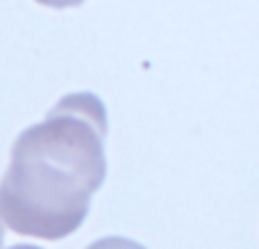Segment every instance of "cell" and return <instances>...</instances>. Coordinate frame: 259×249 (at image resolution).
<instances>
[{
	"mask_svg": "<svg viewBox=\"0 0 259 249\" xmlns=\"http://www.w3.org/2000/svg\"><path fill=\"white\" fill-rule=\"evenodd\" d=\"M0 246H3V226H0Z\"/></svg>",
	"mask_w": 259,
	"mask_h": 249,
	"instance_id": "cell-5",
	"label": "cell"
},
{
	"mask_svg": "<svg viewBox=\"0 0 259 249\" xmlns=\"http://www.w3.org/2000/svg\"><path fill=\"white\" fill-rule=\"evenodd\" d=\"M13 249H38V246H28V244H18V246H13Z\"/></svg>",
	"mask_w": 259,
	"mask_h": 249,
	"instance_id": "cell-4",
	"label": "cell"
},
{
	"mask_svg": "<svg viewBox=\"0 0 259 249\" xmlns=\"http://www.w3.org/2000/svg\"><path fill=\"white\" fill-rule=\"evenodd\" d=\"M107 112L94 94L64 97L49 119L21 135L0 209L18 234L64 239L81 226L104 183Z\"/></svg>",
	"mask_w": 259,
	"mask_h": 249,
	"instance_id": "cell-1",
	"label": "cell"
},
{
	"mask_svg": "<svg viewBox=\"0 0 259 249\" xmlns=\"http://www.w3.org/2000/svg\"><path fill=\"white\" fill-rule=\"evenodd\" d=\"M87 249H145V246L133 239H124V236H104V239L89 244Z\"/></svg>",
	"mask_w": 259,
	"mask_h": 249,
	"instance_id": "cell-2",
	"label": "cell"
},
{
	"mask_svg": "<svg viewBox=\"0 0 259 249\" xmlns=\"http://www.w3.org/2000/svg\"><path fill=\"white\" fill-rule=\"evenodd\" d=\"M44 3H49V6H79L84 0H44Z\"/></svg>",
	"mask_w": 259,
	"mask_h": 249,
	"instance_id": "cell-3",
	"label": "cell"
}]
</instances>
